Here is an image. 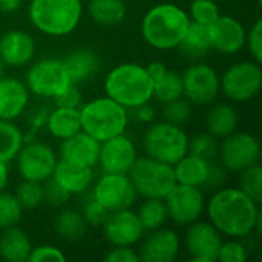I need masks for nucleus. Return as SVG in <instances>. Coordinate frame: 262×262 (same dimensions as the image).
<instances>
[{"label": "nucleus", "instance_id": "nucleus-26", "mask_svg": "<svg viewBox=\"0 0 262 262\" xmlns=\"http://www.w3.org/2000/svg\"><path fill=\"white\" fill-rule=\"evenodd\" d=\"M209 166H210L209 160L192 155L187 152L183 158H180L173 164L175 180L178 184L203 187V184L207 178Z\"/></svg>", "mask_w": 262, "mask_h": 262}, {"label": "nucleus", "instance_id": "nucleus-10", "mask_svg": "<svg viewBox=\"0 0 262 262\" xmlns=\"http://www.w3.org/2000/svg\"><path fill=\"white\" fill-rule=\"evenodd\" d=\"M183 95L195 106L210 104L220 94V75L216 71L201 61L189 66L183 75Z\"/></svg>", "mask_w": 262, "mask_h": 262}, {"label": "nucleus", "instance_id": "nucleus-47", "mask_svg": "<svg viewBox=\"0 0 262 262\" xmlns=\"http://www.w3.org/2000/svg\"><path fill=\"white\" fill-rule=\"evenodd\" d=\"M54 103H55V106H60V107L78 109L83 104V98H81V94H80L77 84H71L60 95H57L54 98Z\"/></svg>", "mask_w": 262, "mask_h": 262}, {"label": "nucleus", "instance_id": "nucleus-17", "mask_svg": "<svg viewBox=\"0 0 262 262\" xmlns=\"http://www.w3.org/2000/svg\"><path fill=\"white\" fill-rule=\"evenodd\" d=\"M137 158L135 144L124 134L100 143L98 164L107 173H127Z\"/></svg>", "mask_w": 262, "mask_h": 262}, {"label": "nucleus", "instance_id": "nucleus-39", "mask_svg": "<svg viewBox=\"0 0 262 262\" xmlns=\"http://www.w3.org/2000/svg\"><path fill=\"white\" fill-rule=\"evenodd\" d=\"M218 138H215L213 135H210L209 132L204 134H198L193 138H189V147L187 152L206 160H212L218 155Z\"/></svg>", "mask_w": 262, "mask_h": 262}, {"label": "nucleus", "instance_id": "nucleus-15", "mask_svg": "<svg viewBox=\"0 0 262 262\" xmlns=\"http://www.w3.org/2000/svg\"><path fill=\"white\" fill-rule=\"evenodd\" d=\"M101 227H103V235L106 241L112 247H117V246L132 247L143 239L144 232H146L137 212L130 209L109 212Z\"/></svg>", "mask_w": 262, "mask_h": 262}, {"label": "nucleus", "instance_id": "nucleus-36", "mask_svg": "<svg viewBox=\"0 0 262 262\" xmlns=\"http://www.w3.org/2000/svg\"><path fill=\"white\" fill-rule=\"evenodd\" d=\"M23 207L20 206L18 200L14 193L0 192V230L17 226L21 220Z\"/></svg>", "mask_w": 262, "mask_h": 262}, {"label": "nucleus", "instance_id": "nucleus-29", "mask_svg": "<svg viewBox=\"0 0 262 262\" xmlns=\"http://www.w3.org/2000/svg\"><path fill=\"white\" fill-rule=\"evenodd\" d=\"M178 49L183 54V57L187 60H192V61L203 60L212 49L209 35H207V26L193 23L190 20V26H189L184 38L178 45Z\"/></svg>", "mask_w": 262, "mask_h": 262}, {"label": "nucleus", "instance_id": "nucleus-14", "mask_svg": "<svg viewBox=\"0 0 262 262\" xmlns=\"http://www.w3.org/2000/svg\"><path fill=\"white\" fill-rule=\"evenodd\" d=\"M15 158L21 180L38 183H45L52 177L58 161L54 150L41 141H31L29 144H23Z\"/></svg>", "mask_w": 262, "mask_h": 262}, {"label": "nucleus", "instance_id": "nucleus-34", "mask_svg": "<svg viewBox=\"0 0 262 262\" xmlns=\"http://www.w3.org/2000/svg\"><path fill=\"white\" fill-rule=\"evenodd\" d=\"M152 81H154V97L158 101L167 103V101L183 97V81L178 72L166 68Z\"/></svg>", "mask_w": 262, "mask_h": 262}, {"label": "nucleus", "instance_id": "nucleus-50", "mask_svg": "<svg viewBox=\"0 0 262 262\" xmlns=\"http://www.w3.org/2000/svg\"><path fill=\"white\" fill-rule=\"evenodd\" d=\"M23 0H0V11L2 12H14L21 6Z\"/></svg>", "mask_w": 262, "mask_h": 262}, {"label": "nucleus", "instance_id": "nucleus-6", "mask_svg": "<svg viewBox=\"0 0 262 262\" xmlns=\"http://www.w3.org/2000/svg\"><path fill=\"white\" fill-rule=\"evenodd\" d=\"M127 177L137 192L143 198L164 200L177 184L173 166L154 160L150 157L137 158Z\"/></svg>", "mask_w": 262, "mask_h": 262}, {"label": "nucleus", "instance_id": "nucleus-16", "mask_svg": "<svg viewBox=\"0 0 262 262\" xmlns=\"http://www.w3.org/2000/svg\"><path fill=\"white\" fill-rule=\"evenodd\" d=\"M184 243L192 261L213 262L218 258L223 236L210 223L198 220L189 224Z\"/></svg>", "mask_w": 262, "mask_h": 262}, {"label": "nucleus", "instance_id": "nucleus-22", "mask_svg": "<svg viewBox=\"0 0 262 262\" xmlns=\"http://www.w3.org/2000/svg\"><path fill=\"white\" fill-rule=\"evenodd\" d=\"M29 103L26 84L12 77H0V120H15Z\"/></svg>", "mask_w": 262, "mask_h": 262}, {"label": "nucleus", "instance_id": "nucleus-51", "mask_svg": "<svg viewBox=\"0 0 262 262\" xmlns=\"http://www.w3.org/2000/svg\"><path fill=\"white\" fill-rule=\"evenodd\" d=\"M8 183H9V167H8V163L0 161V192L6 189Z\"/></svg>", "mask_w": 262, "mask_h": 262}, {"label": "nucleus", "instance_id": "nucleus-5", "mask_svg": "<svg viewBox=\"0 0 262 262\" xmlns=\"http://www.w3.org/2000/svg\"><path fill=\"white\" fill-rule=\"evenodd\" d=\"M78 111L81 130L89 134L100 143L124 134L129 123L127 109L107 95L81 104Z\"/></svg>", "mask_w": 262, "mask_h": 262}, {"label": "nucleus", "instance_id": "nucleus-25", "mask_svg": "<svg viewBox=\"0 0 262 262\" xmlns=\"http://www.w3.org/2000/svg\"><path fill=\"white\" fill-rule=\"evenodd\" d=\"M32 250L28 233L17 226L2 230L0 235V258L8 262H25Z\"/></svg>", "mask_w": 262, "mask_h": 262}, {"label": "nucleus", "instance_id": "nucleus-33", "mask_svg": "<svg viewBox=\"0 0 262 262\" xmlns=\"http://www.w3.org/2000/svg\"><path fill=\"white\" fill-rule=\"evenodd\" d=\"M137 215H138L144 230H147V232L164 227V224L169 220L166 203H164V200H160V198H144Z\"/></svg>", "mask_w": 262, "mask_h": 262}, {"label": "nucleus", "instance_id": "nucleus-44", "mask_svg": "<svg viewBox=\"0 0 262 262\" xmlns=\"http://www.w3.org/2000/svg\"><path fill=\"white\" fill-rule=\"evenodd\" d=\"M246 43L249 45V51L256 63H262V20L258 18L250 31L246 34Z\"/></svg>", "mask_w": 262, "mask_h": 262}, {"label": "nucleus", "instance_id": "nucleus-41", "mask_svg": "<svg viewBox=\"0 0 262 262\" xmlns=\"http://www.w3.org/2000/svg\"><path fill=\"white\" fill-rule=\"evenodd\" d=\"M45 183L46 184H43V200L51 207H61L71 200L72 195L61 184H58L52 177L48 178Z\"/></svg>", "mask_w": 262, "mask_h": 262}, {"label": "nucleus", "instance_id": "nucleus-32", "mask_svg": "<svg viewBox=\"0 0 262 262\" xmlns=\"http://www.w3.org/2000/svg\"><path fill=\"white\" fill-rule=\"evenodd\" d=\"M25 144L23 132L9 120H0V161L9 163L15 160Z\"/></svg>", "mask_w": 262, "mask_h": 262}, {"label": "nucleus", "instance_id": "nucleus-35", "mask_svg": "<svg viewBox=\"0 0 262 262\" xmlns=\"http://www.w3.org/2000/svg\"><path fill=\"white\" fill-rule=\"evenodd\" d=\"M239 189L255 203H262V167L259 163L239 172Z\"/></svg>", "mask_w": 262, "mask_h": 262}, {"label": "nucleus", "instance_id": "nucleus-37", "mask_svg": "<svg viewBox=\"0 0 262 262\" xmlns=\"http://www.w3.org/2000/svg\"><path fill=\"white\" fill-rule=\"evenodd\" d=\"M15 198L18 200L20 206L23 209H37L45 203L43 200V183L38 181H31V180H23L15 190Z\"/></svg>", "mask_w": 262, "mask_h": 262}, {"label": "nucleus", "instance_id": "nucleus-4", "mask_svg": "<svg viewBox=\"0 0 262 262\" xmlns=\"http://www.w3.org/2000/svg\"><path fill=\"white\" fill-rule=\"evenodd\" d=\"M29 20L40 32L64 37L74 32L81 20V0H31Z\"/></svg>", "mask_w": 262, "mask_h": 262}, {"label": "nucleus", "instance_id": "nucleus-30", "mask_svg": "<svg viewBox=\"0 0 262 262\" xmlns=\"http://www.w3.org/2000/svg\"><path fill=\"white\" fill-rule=\"evenodd\" d=\"M88 11L97 25L115 26L124 20L127 9L123 0H91Z\"/></svg>", "mask_w": 262, "mask_h": 262}, {"label": "nucleus", "instance_id": "nucleus-7", "mask_svg": "<svg viewBox=\"0 0 262 262\" xmlns=\"http://www.w3.org/2000/svg\"><path fill=\"white\" fill-rule=\"evenodd\" d=\"M143 147L146 157L173 166L187 154L189 137L181 126L160 121L147 127L143 137Z\"/></svg>", "mask_w": 262, "mask_h": 262}, {"label": "nucleus", "instance_id": "nucleus-21", "mask_svg": "<svg viewBox=\"0 0 262 262\" xmlns=\"http://www.w3.org/2000/svg\"><path fill=\"white\" fill-rule=\"evenodd\" d=\"M98 155L100 141L83 130L63 140L60 146V160L81 167L94 169L98 164Z\"/></svg>", "mask_w": 262, "mask_h": 262}, {"label": "nucleus", "instance_id": "nucleus-8", "mask_svg": "<svg viewBox=\"0 0 262 262\" xmlns=\"http://www.w3.org/2000/svg\"><path fill=\"white\" fill-rule=\"evenodd\" d=\"M262 88V69L256 61H239L227 68L220 78V91L235 103L255 98Z\"/></svg>", "mask_w": 262, "mask_h": 262}, {"label": "nucleus", "instance_id": "nucleus-28", "mask_svg": "<svg viewBox=\"0 0 262 262\" xmlns=\"http://www.w3.org/2000/svg\"><path fill=\"white\" fill-rule=\"evenodd\" d=\"M46 127L52 137L58 140H66L81 130L80 111L74 107L55 106V109L48 115Z\"/></svg>", "mask_w": 262, "mask_h": 262}, {"label": "nucleus", "instance_id": "nucleus-20", "mask_svg": "<svg viewBox=\"0 0 262 262\" xmlns=\"http://www.w3.org/2000/svg\"><path fill=\"white\" fill-rule=\"evenodd\" d=\"M35 55V41L25 31L11 29L0 37V60L5 66L21 68L32 61Z\"/></svg>", "mask_w": 262, "mask_h": 262}, {"label": "nucleus", "instance_id": "nucleus-13", "mask_svg": "<svg viewBox=\"0 0 262 262\" xmlns=\"http://www.w3.org/2000/svg\"><path fill=\"white\" fill-rule=\"evenodd\" d=\"M169 220L178 226H189L200 220L206 209V200L201 187L175 184L164 198Z\"/></svg>", "mask_w": 262, "mask_h": 262}, {"label": "nucleus", "instance_id": "nucleus-48", "mask_svg": "<svg viewBox=\"0 0 262 262\" xmlns=\"http://www.w3.org/2000/svg\"><path fill=\"white\" fill-rule=\"evenodd\" d=\"M106 262H138L140 255L132 249V247H124V246H117L109 250V253L104 256Z\"/></svg>", "mask_w": 262, "mask_h": 262}, {"label": "nucleus", "instance_id": "nucleus-23", "mask_svg": "<svg viewBox=\"0 0 262 262\" xmlns=\"http://www.w3.org/2000/svg\"><path fill=\"white\" fill-rule=\"evenodd\" d=\"M66 74L72 84H81L88 80H91L97 71H98V55L95 51L81 48L72 51L64 60H63Z\"/></svg>", "mask_w": 262, "mask_h": 262}, {"label": "nucleus", "instance_id": "nucleus-42", "mask_svg": "<svg viewBox=\"0 0 262 262\" xmlns=\"http://www.w3.org/2000/svg\"><path fill=\"white\" fill-rule=\"evenodd\" d=\"M247 249L243 243L238 241V238L230 239V241H223L220 252H218V258L216 261L221 262H244L247 259Z\"/></svg>", "mask_w": 262, "mask_h": 262}, {"label": "nucleus", "instance_id": "nucleus-43", "mask_svg": "<svg viewBox=\"0 0 262 262\" xmlns=\"http://www.w3.org/2000/svg\"><path fill=\"white\" fill-rule=\"evenodd\" d=\"M29 262H64L66 261V255L63 253V250H60L55 246H38L35 249L31 250L29 256H28Z\"/></svg>", "mask_w": 262, "mask_h": 262}, {"label": "nucleus", "instance_id": "nucleus-18", "mask_svg": "<svg viewBox=\"0 0 262 262\" xmlns=\"http://www.w3.org/2000/svg\"><path fill=\"white\" fill-rule=\"evenodd\" d=\"M246 34L244 25L232 15L220 14V17L207 26L210 48L226 55H233L243 49Z\"/></svg>", "mask_w": 262, "mask_h": 262}, {"label": "nucleus", "instance_id": "nucleus-2", "mask_svg": "<svg viewBox=\"0 0 262 262\" xmlns=\"http://www.w3.org/2000/svg\"><path fill=\"white\" fill-rule=\"evenodd\" d=\"M190 26L189 14L173 3L152 6L141 20V34L146 43L158 51L178 48Z\"/></svg>", "mask_w": 262, "mask_h": 262}, {"label": "nucleus", "instance_id": "nucleus-40", "mask_svg": "<svg viewBox=\"0 0 262 262\" xmlns=\"http://www.w3.org/2000/svg\"><path fill=\"white\" fill-rule=\"evenodd\" d=\"M220 8L213 0H192L190 3V20L193 23L209 26L220 17Z\"/></svg>", "mask_w": 262, "mask_h": 262}, {"label": "nucleus", "instance_id": "nucleus-53", "mask_svg": "<svg viewBox=\"0 0 262 262\" xmlns=\"http://www.w3.org/2000/svg\"><path fill=\"white\" fill-rule=\"evenodd\" d=\"M258 3H261V0H258Z\"/></svg>", "mask_w": 262, "mask_h": 262}, {"label": "nucleus", "instance_id": "nucleus-12", "mask_svg": "<svg viewBox=\"0 0 262 262\" xmlns=\"http://www.w3.org/2000/svg\"><path fill=\"white\" fill-rule=\"evenodd\" d=\"M137 192L127 177V173H107L95 183L92 198L103 206L107 212L121 209H130L135 204Z\"/></svg>", "mask_w": 262, "mask_h": 262}, {"label": "nucleus", "instance_id": "nucleus-49", "mask_svg": "<svg viewBox=\"0 0 262 262\" xmlns=\"http://www.w3.org/2000/svg\"><path fill=\"white\" fill-rule=\"evenodd\" d=\"M127 114H129V117H134L140 123H152L154 118H155V111L149 103H144L141 106L127 109Z\"/></svg>", "mask_w": 262, "mask_h": 262}, {"label": "nucleus", "instance_id": "nucleus-45", "mask_svg": "<svg viewBox=\"0 0 262 262\" xmlns=\"http://www.w3.org/2000/svg\"><path fill=\"white\" fill-rule=\"evenodd\" d=\"M83 218L86 221L88 226H92V227H101V224L104 223V220L107 218L109 212L100 206L94 198H91L86 204H84V209H83Z\"/></svg>", "mask_w": 262, "mask_h": 262}, {"label": "nucleus", "instance_id": "nucleus-27", "mask_svg": "<svg viewBox=\"0 0 262 262\" xmlns=\"http://www.w3.org/2000/svg\"><path fill=\"white\" fill-rule=\"evenodd\" d=\"M239 115L236 109L229 103H218L213 107H210L207 118H206V127L210 135L215 138H226L227 135L233 134L238 129Z\"/></svg>", "mask_w": 262, "mask_h": 262}, {"label": "nucleus", "instance_id": "nucleus-9", "mask_svg": "<svg viewBox=\"0 0 262 262\" xmlns=\"http://www.w3.org/2000/svg\"><path fill=\"white\" fill-rule=\"evenodd\" d=\"M25 84L29 94H34L41 98L54 100L72 83L66 74L63 60L43 58L35 61L28 69Z\"/></svg>", "mask_w": 262, "mask_h": 262}, {"label": "nucleus", "instance_id": "nucleus-46", "mask_svg": "<svg viewBox=\"0 0 262 262\" xmlns=\"http://www.w3.org/2000/svg\"><path fill=\"white\" fill-rule=\"evenodd\" d=\"M227 180V170L224 169L223 164H215L210 161L209 166V172H207V178L203 184L201 189L206 190H218L221 187H224V183Z\"/></svg>", "mask_w": 262, "mask_h": 262}, {"label": "nucleus", "instance_id": "nucleus-38", "mask_svg": "<svg viewBox=\"0 0 262 262\" xmlns=\"http://www.w3.org/2000/svg\"><path fill=\"white\" fill-rule=\"evenodd\" d=\"M190 117H192V104L186 98L180 97V98L164 103V107H163L164 121L170 124L183 126L190 120Z\"/></svg>", "mask_w": 262, "mask_h": 262}, {"label": "nucleus", "instance_id": "nucleus-31", "mask_svg": "<svg viewBox=\"0 0 262 262\" xmlns=\"http://www.w3.org/2000/svg\"><path fill=\"white\" fill-rule=\"evenodd\" d=\"M86 221L81 213L72 209L61 210L55 221H54V230L58 236H61L66 241H78L86 233Z\"/></svg>", "mask_w": 262, "mask_h": 262}, {"label": "nucleus", "instance_id": "nucleus-52", "mask_svg": "<svg viewBox=\"0 0 262 262\" xmlns=\"http://www.w3.org/2000/svg\"><path fill=\"white\" fill-rule=\"evenodd\" d=\"M5 75V63L0 60V77H3Z\"/></svg>", "mask_w": 262, "mask_h": 262}, {"label": "nucleus", "instance_id": "nucleus-24", "mask_svg": "<svg viewBox=\"0 0 262 262\" xmlns=\"http://www.w3.org/2000/svg\"><path fill=\"white\" fill-rule=\"evenodd\" d=\"M52 178L71 195H78L89 189L91 183L94 181V172L91 167H81L60 160L55 164Z\"/></svg>", "mask_w": 262, "mask_h": 262}, {"label": "nucleus", "instance_id": "nucleus-19", "mask_svg": "<svg viewBox=\"0 0 262 262\" xmlns=\"http://www.w3.org/2000/svg\"><path fill=\"white\" fill-rule=\"evenodd\" d=\"M180 236L172 229L150 230L140 249V261L173 262L180 253Z\"/></svg>", "mask_w": 262, "mask_h": 262}, {"label": "nucleus", "instance_id": "nucleus-1", "mask_svg": "<svg viewBox=\"0 0 262 262\" xmlns=\"http://www.w3.org/2000/svg\"><path fill=\"white\" fill-rule=\"evenodd\" d=\"M209 223L230 238H246L261 230L262 216L259 204L241 189L221 187L215 190L207 206Z\"/></svg>", "mask_w": 262, "mask_h": 262}, {"label": "nucleus", "instance_id": "nucleus-11", "mask_svg": "<svg viewBox=\"0 0 262 262\" xmlns=\"http://www.w3.org/2000/svg\"><path fill=\"white\" fill-rule=\"evenodd\" d=\"M223 140L224 141L218 149V155L226 170L239 173L259 161L261 147L256 137L252 134L235 130Z\"/></svg>", "mask_w": 262, "mask_h": 262}, {"label": "nucleus", "instance_id": "nucleus-3", "mask_svg": "<svg viewBox=\"0 0 262 262\" xmlns=\"http://www.w3.org/2000/svg\"><path fill=\"white\" fill-rule=\"evenodd\" d=\"M104 91L109 98L126 109H132L152 100L154 81L146 66L121 63L112 68L106 75Z\"/></svg>", "mask_w": 262, "mask_h": 262}]
</instances>
